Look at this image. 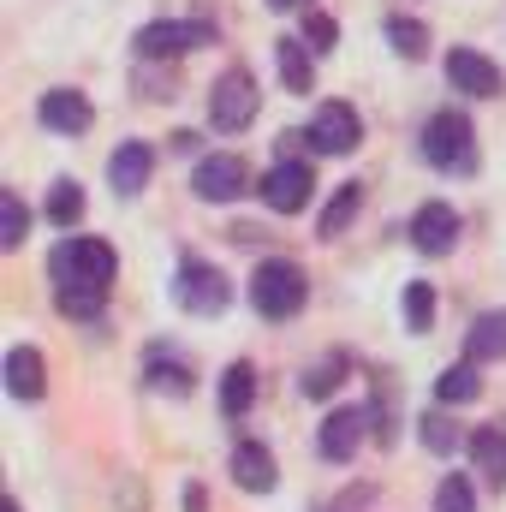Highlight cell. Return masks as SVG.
Masks as SVG:
<instances>
[{
    "label": "cell",
    "instance_id": "28",
    "mask_svg": "<svg viewBox=\"0 0 506 512\" xmlns=\"http://www.w3.org/2000/svg\"><path fill=\"white\" fill-rule=\"evenodd\" d=\"M417 435H423V447H429V453H459V441H465V435L453 429V417H447V411H429Z\"/></svg>",
    "mask_w": 506,
    "mask_h": 512
},
{
    "label": "cell",
    "instance_id": "33",
    "mask_svg": "<svg viewBox=\"0 0 506 512\" xmlns=\"http://www.w3.org/2000/svg\"><path fill=\"white\" fill-rule=\"evenodd\" d=\"M185 512H209V507H203V489H197V483L185 489Z\"/></svg>",
    "mask_w": 506,
    "mask_h": 512
},
{
    "label": "cell",
    "instance_id": "11",
    "mask_svg": "<svg viewBox=\"0 0 506 512\" xmlns=\"http://www.w3.org/2000/svg\"><path fill=\"white\" fill-rule=\"evenodd\" d=\"M447 78L465 96H501V66L489 54H477V48H453L447 54Z\"/></svg>",
    "mask_w": 506,
    "mask_h": 512
},
{
    "label": "cell",
    "instance_id": "4",
    "mask_svg": "<svg viewBox=\"0 0 506 512\" xmlns=\"http://www.w3.org/2000/svg\"><path fill=\"white\" fill-rule=\"evenodd\" d=\"M310 185H316V173H310V161H298V137H280V161L262 179V203L274 215H292L310 203Z\"/></svg>",
    "mask_w": 506,
    "mask_h": 512
},
{
    "label": "cell",
    "instance_id": "2",
    "mask_svg": "<svg viewBox=\"0 0 506 512\" xmlns=\"http://www.w3.org/2000/svg\"><path fill=\"white\" fill-rule=\"evenodd\" d=\"M114 245L108 239H66V245H54L48 251V274H54V286H90V292H102L108 280H114Z\"/></svg>",
    "mask_w": 506,
    "mask_h": 512
},
{
    "label": "cell",
    "instance_id": "18",
    "mask_svg": "<svg viewBox=\"0 0 506 512\" xmlns=\"http://www.w3.org/2000/svg\"><path fill=\"white\" fill-rule=\"evenodd\" d=\"M274 66H280V84L292 90V96H304L310 84H316V66H310V48L304 42H274Z\"/></svg>",
    "mask_w": 506,
    "mask_h": 512
},
{
    "label": "cell",
    "instance_id": "32",
    "mask_svg": "<svg viewBox=\"0 0 506 512\" xmlns=\"http://www.w3.org/2000/svg\"><path fill=\"white\" fill-rule=\"evenodd\" d=\"M304 42H310V48H334V42H340V24H334L328 12H304Z\"/></svg>",
    "mask_w": 506,
    "mask_h": 512
},
{
    "label": "cell",
    "instance_id": "35",
    "mask_svg": "<svg viewBox=\"0 0 506 512\" xmlns=\"http://www.w3.org/2000/svg\"><path fill=\"white\" fill-rule=\"evenodd\" d=\"M6 512H18V501H6Z\"/></svg>",
    "mask_w": 506,
    "mask_h": 512
},
{
    "label": "cell",
    "instance_id": "29",
    "mask_svg": "<svg viewBox=\"0 0 506 512\" xmlns=\"http://www.w3.org/2000/svg\"><path fill=\"white\" fill-rule=\"evenodd\" d=\"M149 382L185 393V387H191V370H179V364H173V346H155V352H149Z\"/></svg>",
    "mask_w": 506,
    "mask_h": 512
},
{
    "label": "cell",
    "instance_id": "19",
    "mask_svg": "<svg viewBox=\"0 0 506 512\" xmlns=\"http://www.w3.org/2000/svg\"><path fill=\"white\" fill-rule=\"evenodd\" d=\"M465 447L477 453V465L489 471V483H506V423H483Z\"/></svg>",
    "mask_w": 506,
    "mask_h": 512
},
{
    "label": "cell",
    "instance_id": "16",
    "mask_svg": "<svg viewBox=\"0 0 506 512\" xmlns=\"http://www.w3.org/2000/svg\"><path fill=\"white\" fill-rule=\"evenodd\" d=\"M42 126L78 137V131L90 126V102H84L78 90H48V96H42Z\"/></svg>",
    "mask_w": 506,
    "mask_h": 512
},
{
    "label": "cell",
    "instance_id": "20",
    "mask_svg": "<svg viewBox=\"0 0 506 512\" xmlns=\"http://www.w3.org/2000/svg\"><path fill=\"white\" fill-rule=\"evenodd\" d=\"M251 399H256V370L251 364H227L221 370V411L239 417V411H251Z\"/></svg>",
    "mask_w": 506,
    "mask_h": 512
},
{
    "label": "cell",
    "instance_id": "26",
    "mask_svg": "<svg viewBox=\"0 0 506 512\" xmlns=\"http://www.w3.org/2000/svg\"><path fill=\"white\" fill-rule=\"evenodd\" d=\"M429 322H435V286H429V280H411V286H405V328L423 334Z\"/></svg>",
    "mask_w": 506,
    "mask_h": 512
},
{
    "label": "cell",
    "instance_id": "24",
    "mask_svg": "<svg viewBox=\"0 0 506 512\" xmlns=\"http://www.w3.org/2000/svg\"><path fill=\"white\" fill-rule=\"evenodd\" d=\"M435 512H477V483L471 477H441L435 483Z\"/></svg>",
    "mask_w": 506,
    "mask_h": 512
},
{
    "label": "cell",
    "instance_id": "15",
    "mask_svg": "<svg viewBox=\"0 0 506 512\" xmlns=\"http://www.w3.org/2000/svg\"><path fill=\"white\" fill-rule=\"evenodd\" d=\"M364 429H370V417H364V411H334V417L322 423V435H316L322 459H352V453H358V441H364Z\"/></svg>",
    "mask_w": 506,
    "mask_h": 512
},
{
    "label": "cell",
    "instance_id": "7",
    "mask_svg": "<svg viewBox=\"0 0 506 512\" xmlns=\"http://www.w3.org/2000/svg\"><path fill=\"white\" fill-rule=\"evenodd\" d=\"M358 137H364V126H358V114H352L346 102L316 108V120H310V131H304V143H310L316 155H352Z\"/></svg>",
    "mask_w": 506,
    "mask_h": 512
},
{
    "label": "cell",
    "instance_id": "10",
    "mask_svg": "<svg viewBox=\"0 0 506 512\" xmlns=\"http://www.w3.org/2000/svg\"><path fill=\"white\" fill-rule=\"evenodd\" d=\"M197 42H209V24L167 18V24H149V30L137 36V54H143V60H173V54H185V48H197Z\"/></svg>",
    "mask_w": 506,
    "mask_h": 512
},
{
    "label": "cell",
    "instance_id": "34",
    "mask_svg": "<svg viewBox=\"0 0 506 512\" xmlns=\"http://www.w3.org/2000/svg\"><path fill=\"white\" fill-rule=\"evenodd\" d=\"M268 6H274V12H286V6H310V0H268Z\"/></svg>",
    "mask_w": 506,
    "mask_h": 512
},
{
    "label": "cell",
    "instance_id": "27",
    "mask_svg": "<svg viewBox=\"0 0 506 512\" xmlns=\"http://www.w3.org/2000/svg\"><path fill=\"white\" fill-rule=\"evenodd\" d=\"M346 370H352V364H346V352H328V358L304 376V393H310V399H328L334 387L346 382Z\"/></svg>",
    "mask_w": 506,
    "mask_h": 512
},
{
    "label": "cell",
    "instance_id": "12",
    "mask_svg": "<svg viewBox=\"0 0 506 512\" xmlns=\"http://www.w3.org/2000/svg\"><path fill=\"white\" fill-rule=\"evenodd\" d=\"M6 393H12L18 405H36V399L48 393V370H42V352H36V346H12V352H6Z\"/></svg>",
    "mask_w": 506,
    "mask_h": 512
},
{
    "label": "cell",
    "instance_id": "5",
    "mask_svg": "<svg viewBox=\"0 0 506 512\" xmlns=\"http://www.w3.org/2000/svg\"><path fill=\"white\" fill-rule=\"evenodd\" d=\"M256 120V78L251 72H221L209 90V126L215 131H245Z\"/></svg>",
    "mask_w": 506,
    "mask_h": 512
},
{
    "label": "cell",
    "instance_id": "3",
    "mask_svg": "<svg viewBox=\"0 0 506 512\" xmlns=\"http://www.w3.org/2000/svg\"><path fill=\"white\" fill-rule=\"evenodd\" d=\"M423 155H429V167H441V173H471L477 167V131L465 114H453V108H441L429 131H423Z\"/></svg>",
    "mask_w": 506,
    "mask_h": 512
},
{
    "label": "cell",
    "instance_id": "31",
    "mask_svg": "<svg viewBox=\"0 0 506 512\" xmlns=\"http://www.w3.org/2000/svg\"><path fill=\"white\" fill-rule=\"evenodd\" d=\"M60 310H66L72 322H90V316H102V292H90V286H60Z\"/></svg>",
    "mask_w": 506,
    "mask_h": 512
},
{
    "label": "cell",
    "instance_id": "14",
    "mask_svg": "<svg viewBox=\"0 0 506 512\" xmlns=\"http://www.w3.org/2000/svg\"><path fill=\"white\" fill-rule=\"evenodd\" d=\"M227 471H233V483H239L245 495H268V489H274V453H268L262 441H239L233 459H227Z\"/></svg>",
    "mask_w": 506,
    "mask_h": 512
},
{
    "label": "cell",
    "instance_id": "30",
    "mask_svg": "<svg viewBox=\"0 0 506 512\" xmlns=\"http://www.w3.org/2000/svg\"><path fill=\"white\" fill-rule=\"evenodd\" d=\"M24 227H30V215H24V203L6 191V197H0V245L18 251V245H24Z\"/></svg>",
    "mask_w": 506,
    "mask_h": 512
},
{
    "label": "cell",
    "instance_id": "23",
    "mask_svg": "<svg viewBox=\"0 0 506 512\" xmlns=\"http://www.w3.org/2000/svg\"><path fill=\"white\" fill-rule=\"evenodd\" d=\"M387 42H393L405 60H423V54H429V30H423L417 18H405V12H393V18H387Z\"/></svg>",
    "mask_w": 506,
    "mask_h": 512
},
{
    "label": "cell",
    "instance_id": "21",
    "mask_svg": "<svg viewBox=\"0 0 506 512\" xmlns=\"http://www.w3.org/2000/svg\"><path fill=\"white\" fill-rule=\"evenodd\" d=\"M477 393H483L477 364H453V370H441V382H435V399H441V405H465V399H477Z\"/></svg>",
    "mask_w": 506,
    "mask_h": 512
},
{
    "label": "cell",
    "instance_id": "13",
    "mask_svg": "<svg viewBox=\"0 0 506 512\" xmlns=\"http://www.w3.org/2000/svg\"><path fill=\"white\" fill-rule=\"evenodd\" d=\"M149 173H155V149H149V143H137V137L120 143V149H114V161H108V179H114V191H120V197H137V191L149 185Z\"/></svg>",
    "mask_w": 506,
    "mask_h": 512
},
{
    "label": "cell",
    "instance_id": "6",
    "mask_svg": "<svg viewBox=\"0 0 506 512\" xmlns=\"http://www.w3.org/2000/svg\"><path fill=\"white\" fill-rule=\"evenodd\" d=\"M173 292H179V304H185V310H197V316H221V310H227V298H233L227 274H215L209 262H185V268H179V280H173Z\"/></svg>",
    "mask_w": 506,
    "mask_h": 512
},
{
    "label": "cell",
    "instance_id": "25",
    "mask_svg": "<svg viewBox=\"0 0 506 512\" xmlns=\"http://www.w3.org/2000/svg\"><path fill=\"white\" fill-rule=\"evenodd\" d=\"M78 215H84V191H78L72 179H54V185H48V221L72 227Z\"/></svg>",
    "mask_w": 506,
    "mask_h": 512
},
{
    "label": "cell",
    "instance_id": "17",
    "mask_svg": "<svg viewBox=\"0 0 506 512\" xmlns=\"http://www.w3.org/2000/svg\"><path fill=\"white\" fill-rule=\"evenodd\" d=\"M465 352H471V364H495V358H506V310H489V316L471 322Z\"/></svg>",
    "mask_w": 506,
    "mask_h": 512
},
{
    "label": "cell",
    "instance_id": "1",
    "mask_svg": "<svg viewBox=\"0 0 506 512\" xmlns=\"http://www.w3.org/2000/svg\"><path fill=\"white\" fill-rule=\"evenodd\" d=\"M304 292H310V280H304V268H298V262H286V256H268V262H256V274H251V304L268 316V322H286V316H298V310H304Z\"/></svg>",
    "mask_w": 506,
    "mask_h": 512
},
{
    "label": "cell",
    "instance_id": "9",
    "mask_svg": "<svg viewBox=\"0 0 506 512\" xmlns=\"http://www.w3.org/2000/svg\"><path fill=\"white\" fill-rule=\"evenodd\" d=\"M191 185H197V197H209V203H239V197H245V161H239V155H203L197 173H191Z\"/></svg>",
    "mask_w": 506,
    "mask_h": 512
},
{
    "label": "cell",
    "instance_id": "8",
    "mask_svg": "<svg viewBox=\"0 0 506 512\" xmlns=\"http://www.w3.org/2000/svg\"><path fill=\"white\" fill-rule=\"evenodd\" d=\"M411 245L423 256H447L459 245V209H453V203H423V209L411 215Z\"/></svg>",
    "mask_w": 506,
    "mask_h": 512
},
{
    "label": "cell",
    "instance_id": "22",
    "mask_svg": "<svg viewBox=\"0 0 506 512\" xmlns=\"http://www.w3.org/2000/svg\"><path fill=\"white\" fill-rule=\"evenodd\" d=\"M358 203H364V191H358V185H340V191H334V203L322 209V221H316V233H322V239H334V233H346V227H352V215H358Z\"/></svg>",
    "mask_w": 506,
    "mask_h": 512
}]
</instances>
